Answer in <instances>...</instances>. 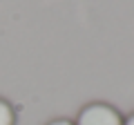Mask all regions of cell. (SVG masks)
Wrapping results in <instances>:
<instances>
[{
    "mask_svg": "<svg viewBox=\"0 0 134 125\" xmlns=\"http://www.w3.org/2000/svg\"><path fill=\"white\" fill-rule=\"evenodd\" d=\"M125 118L116 107L107 103H90L85 105L76 116L74 125H123Z\"/></svg>",
    "mask_w": 134,
    "mask_h": 125,
    "instance_id": "6da1fadb",
    "label": "cell"
},
{
    "mask_svg": "<svg viewBox=\"0 0 134 125\" xmlns=\"http://www.w3.org/2000/svg\"><path fill=\"white\" fill-rule=\"evenodd\" d=\"M123 125H134V114H130L127 118H125V123Z\"/></svg>",
    "mask_w": 134,
    "mask_h": 125,
    "instance_id": "277c9868",
    "label": "cell"
},
{
    "mask_svg": "<svg viewBox=\"0 0 134 125\" xmlns=\"http://www.w3.org/2000/svg\"><path fill=\"white\" fill-rule=\"evenodd\" d=\"M0 125H16V110L5 98H0Z\"/></svg>",
    "mask_w": 134,
    "mask_h": 125,
    "instance_id": "7a4b0ae2",
    "label": "cell"
},
{
    "mask_svg": "<svg viewBox=\"0 0 134 125\" xmlns=\"http://www.w3.org/2000/svg\"><path fill=\"white\" fill-rule=\"evenodd\" d=\"M47 125H74V123L67 121V118H56V121H52V123H47Z\"/></svg>",
    "mask_w": 134,
    "mask_h": 125,
    "instance_id": "3957f363",
    "label": "cell"
}]
</instances>
